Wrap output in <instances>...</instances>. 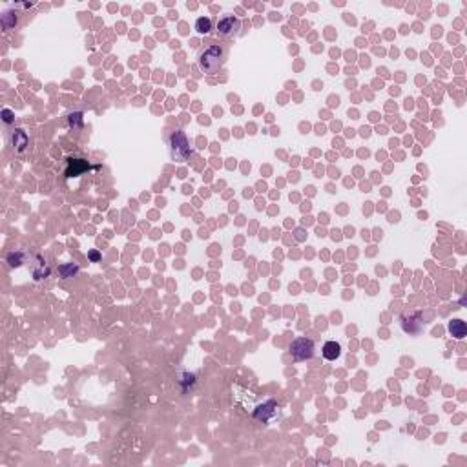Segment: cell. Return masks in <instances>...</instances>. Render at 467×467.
I'll return each instance as SVG.
<instances>
[{"label":"cell","mask_w":467,"mask_h":467,"mask_svg":"<svg viewBox=\"0 0 467 467\" xmlns=\"http://www.w3.org/2000/svg\"><path fill=\"white\" fill-rule=\"evenodd\" d=\"M166 141H168V150H170L172 161L183 163V161H188V159H190L192 146H190V141H188V137H186V133L183 132V130L175 128L172 132H168Z\"/></svg>","instance_id":"cell-2"},{"label":"cell","mask_w":467,"mask_h":467,"mask_svg":"<svg viewBox=\"0 0 467 467\" xmlns=\"http://www.w3.org/2000/svg\"><path fill=\"white\" fill-rule=\"evenodd\" d=\"M210 29H212V20H210V17H199L195 20V31L197 33L206 35V33H210Z\"/></svg>","instance_id":"cell-9"},{"label":"cell","mask_w":467,"mask_h":467,"mask_svg":"<svg viewBox=\"0 0 467 467\" xmlns=\"http://www.w3.org/2000/svg\"><path fill=\"white\" fill-rule=\"evenodd\" d=\"M276 409H277V405H276V402H267V404H263V405H259L258 409H256V413H254V416L258 418V420H263V422H267V420H270V418L276 414Z\"/></svg>","instance_id":"cell-5"},{"label":"cell","mask_w":467,"mask_h":467,"mask_svg":"<svg viewBox=\"0 0 467 467\" xmlns=\"http://www.w3.org/2000/svg\"><path fill=\"white\" fill-rule=\"evenodd\" d=\"M11 146H13V150H17L18 154H22V152L26 150L27 135H26V132H24V130L17 128V130L11 133Z\"/></svg>","instance_id":"cell-6"},{"label":"cell","mask_w":467,"mask_h":467,"mask_svg":"<svg viewBox=\"0 0 467 467\" xmlns=\"http://www.w3.org/2000/svg\"><path fill=\"white\" fill-rule=\"evenodd\" d=\"M289 350L296 362H307L314 356V341L310 338H296L292 340Z\"/></svg>","instance_id":"cell-3"},{"label":"cell","mask_w":467,"mask_h":467,"mask_svg":"<svg viewBox=\"0 0 467 467\" xmlns=\"http://www.w3.org/2000/svg\"><path fill=\"white\" fill-rule=\"evenodd\" d=\"M218 35L223 39H228V37H234L239 33L241 29V20L234 15H225L218 20Z\"/></svg>","instance_id":"cell-4"},{"label":"cell","mask_w":467,"mask_h":467,"mask_svg":"<svg viewBox=\"0 0 467 467\" xmlns=\"http://www.w3.org/2000/svg\"><path fill=\"white\" fill-rule=\"evenodd\" d=\"M449 332L454 336V338H458L460 340V338H463L465 332H467L465 323H463L462 319H453V321L449 323Z\"/></svg>","instance_id":"cell-8"},{"label":"cell","mask_w":467,"mask_h":467,"mask_svg":"<svg viewBox=\"0 0 467 467\" xmlns=\"http://www.w3.org/2000/svg\"><path fill=\"white\" fill-rule=\"evenodd\" d=\"M321 354H323V358L329 360V362H334V360H338V358H340V354H341L340 343H338V341H327V343L323 345Z\"/></svg>","instance_id":"cell-7"},{"label":"cell","mask_w":467,"mask_h":467,"mask_svg":"<svg viewBox=\"0 0 467 467\" xmlns=\"http://www.w3.org/2000/svg\"><path fill=\"white\" fill-rule=\"evenodd\" d=\"M225 60H227V48L221 44H215V42L204 46L203 50L199 51V55H197V66H199L201 71L208 73V75L218 73L223 68Z\"/></svg>","instance_id":"cell-1"}]
</instances>
